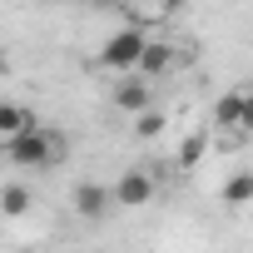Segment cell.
<instances>
[{"label":"cell","mask_w":253,"mask_h":253,"mask_svg":"<svg viewBox=\"0 0 253 253\" xmlns=\"http://www.w3.org/2000/svg\"><path fill=\"white\" fill-rule=\"evenodd\" d=\"M60 149H65V139L50 134V129H40V124H30V129H20V134L5 139V159L20 164V169H45V164L60 159Z\"/></svg>","instance_id":"1"},{"label":"cell","mask_w":253,"mask_h":253,"mask_svg":"<svg viewBox=\"0 0 253 253\" xmlns=\"http://www.w3.org/2000/svg\"><path fill=\"white\" fill-rule=\"evenodd\" d=\"M144 25H129V30H119V35H109L104 40V50H99V65L104 70H134L139 65V50H144Z\"/></svg>","instance_id":"2"},{"label":"cell","mask_w":253,"mask_h":253,"mask_svg":"<svg viewBox=\"0 0 253 253\" xmlns=\"http://www.w3.org/2000/svg\"><path fill=\"white\" fill-rule=\"evenodd\" d=\"M114 204H124V209H144L149 199H154V174H144V169H129V174H124L114 189Z\"/></svg>","instance_id":"3"},{"label":"cell","mask_w":253,"mask_h":253,"mask_svg":"<svg viewBox=\"0 0 253 253\" xmlns=\"http://www.w3.org/2000/svg\"><path fill=\"white\" fill-rule=\"evenodd\" d=\"M109 204H114L109 184H94V179L75 184V213H80V218H104V213H109Z\"/></svg>","instance_id":"4"},{"label":"cell","mask_w":253,"mask_h":253,"mask_svg":"<svg viewBox=\"0 0 253 253\" xmlns=\"http://www.w3.org/2000/svg\"><path fill=\"white\" fill-rule=\"evenodd\" d=\"M184 0H124V10H129L134 25H164Z\"/></svg>","instance_id":"5"},{"label":"cell","mask_w":253,"mask_h":253,"mask_svg":"<svg viewBox=\"0 0 253 253\" xmlns=\"http://www.w3.org/2000/svg\"><path fill=\"white\" fill-rule=\"evenodd\" d=\"M139 75H169L174 70V45H164V40H144V50H139V65H134Z\"/></svg>","instance_id":"6"},{"label":"cell","mask_w":253,"mask_h":253,"mask_svg":"<svg viewBox=\"0 0 253 253\" xmlns=\"http://www.w3.org/2000/svg\"><path fill=\"white\" fill-rule=\"evenodd\" d=\"M114 109H129V114L149 109V84H144V80H119V89H114Z\"/></svg>","instance_id":"7"},{"label":"cell","mask_w":253,"mask_h":253,"mask_svg":"<svg viewBox=\"0 0 253 253\" xmlns=\"http://www.w3.org/2000/svg\"><path fill=\"white\" fill-rule=\"evenodd\" d=\"M213 119H218V129L248 134V129H243V94H218V104H213Z\"/></svg>","instance_id":"8"},{"label":"cell","mask_w":253,"mask_h":253,"mask_svg":"<svg viewBox=\"0 0 253 253\" xmlns=\"http://www.w3.org/2000/svg\"><path fill=\"white\" fill-rule=\"evenodd\" d=\"M30 209H35V194L25 184H5V189H0V213H5V218H25Z\"/></svg>","instance_id":"9"},{"label":"cell","mask_w":253,"mask_h":253,"mask_svg":"<svg viewBox=\"0 0 253 253\" xmlns=\"http://www.w3.org/2000/svg\"><path fill=\"white\" fill-rule=\"evenodd\" d=\"M30 124H40L25 104H10V99H0V139H10V134H20V129H30Z\"/></svg>","instance_id":"10"},{"label":"cell","mask_w":253,"mask_h":253,"mask_svg":"<svg viewBox=\"0 0 253 253\" xmlns=\"http://www.w3.org/2000/svg\"><path fill=\"white\" fill-rule=\"evenodd\" d=\"M223 204H228V209L253 204V169H238V174H228V179H223Z\"/></svg>","instance_id":"11"},{"label":"cell","mask_w":253,"mask_h":253,"mask_svg":"<svg viewBox=\"0 0 253 253\" xmlns=\"http://www.w3.org/2000/svg\"><path fill=\"white\" fill-rule=\"evenodd\" d=\"M134 134H139V139H159V134H164V114H159L154 104L134 114Z\"/></svg>","instance_id":"12"},{"label":"cell","mask_w":253,"mask_h":253,"mask_svg":"<svg viewBox=\"0 0 253 253\" xmlns=\"http://www.w3.org/2000/svg\"><path fill=\"white\" fill-rule=\"evenodd\" d=\"M204 149H209V134H184V144H179V164L194 169V164L204 159Z\"/></svg>","instance_id":"13"},{"label":"cell","mask_w":253,"mask_h":253,"mask_svg":"<svg viewBox=\"0 0 253 253\" xmlns=\"http://www.w3.org/2000/svg\"><path fill=\"white\" fill-rule=\"evenodd\" d=\"M243 129H253V94H243Z\"/></svg>","instance_id":"14"},{"label":"cell","mask_w":253,"mask_h":253,"mask_svg":"<svg viewBox=\"0 0 253 253\" xmlns=\"http://www.w3.org/2000/svg\"><path fill=\"white\" fill-rule=\"evenodd\" d=\"M20 253H35V248H20Z\"/></svg>","instance_id":"15"},{"label":"cell","mask_w":253,"mask_h":253,"mask_svg":"<svg viewBox=\"0 0 253 253\" xmlns=\"http://www.w3.org/2000/svg\"><path fill=\"white\" fill-rule=\"evenodd\" d=\"M45 5H55V0H45Z\"/></svg>","instance_id":"16"},{"label":"cell","mask_w":253,"mask_h":253,"mask_svg":"<svg viewBox=\"0 0 253 253\" xmlns=\"http://www.w3.org/2000/svg\"><path fill=\"white\" fill-rule=\"evenodd\" d=\"M94 5H104V0H94Z\"/></svg>","instance_id":"17"}]
</instances>
